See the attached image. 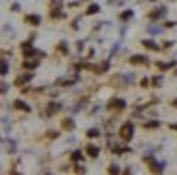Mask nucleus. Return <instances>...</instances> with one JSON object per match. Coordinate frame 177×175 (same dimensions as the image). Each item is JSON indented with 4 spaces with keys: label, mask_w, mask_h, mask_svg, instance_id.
<instances>
[{
    "label": "nucleus",
    "mask_w": 177,
    "mask_h": 175,
    "mask_svg": "<svg viewBox=\"0 0 177 175\" xmlns=\"http://www.w3.org/2000/svg\"><path fill=\"white\" fill-rule=\"evenodd\" d=\"M23 67H25V69H36V67H38V59L25 61V63H23Z\"/></svg>",
    "instance_id": "10"
},
{
    "label": "nucleus",
    "mask_w": 177,
    "mask_h": 175,
    "mask_svg": "<svg viewBox=\"0 0 177 175\" xmlns=\"http://www.w3.org/2000/svg\"><path fill=\"white\" fill-rule=\"evenodd\" d=\"M147 164H149V168H150V171H152L154 175H162L164 171V164H160V162H156L154 158H147Z\"/></svg>",
    "instance_id": "2"
},
{
    "label": "nucleus",
    "mask_w": 177,
    "mask_h": 175,
    "mask_svg": "<svg viewBox=\"0 0 177 175\" xmlns=\"http://www.w3.org/2000/svg\"><path fill=\"white\" fill-rule=\"evenodd\" d=\"M2 74H8V63H6V61L2 63Z\"/></svg>",
    "instance_id": "18"
},
{
    "label": "nucleus",
    "mask_w": 177,
    "mask_h": 175,
    "mask_svg": "<svg viewBox=\"0 0 177 175\" xmlns=\"http://www.w3.org/2000/svg\"><path fill=\"white\" fill-rule=\"evenodd\" d=\"M15 107H17V109H21V110H30V107L27 105V103H25V101H21V99H17V101H15Z\"/></svg>",
    "instance_id": "8"
},
{
    "label": "nucleus",
    "mask_w": 177,
    "mask_h": 175,
    "mask_svg": "<svg viewBox=\"0 0 177 175\" xmlns=\"http://www.w3.org/2000/svg\"><path fill=\"white\" fill-rule=\"evenodd\" d=\"M120 137L124 139V141H129L132 139V135H133V124L132 122H126V124H122V128H120Z\"/></svg>",
    "instance_id": "1"
},
{
    "label": "nucleus",
    "mask_w": 177,
    "mask_h": 175,
    "mask_svg": "<svg viewBox=\"0 0 177 175\" xmlns=\"http://www.w3.org/2000/svg\"><path fill=\"white\" fill-rule=\"evenodd\" d=\"M143 46H145V48H149V50H154V51L160 50V46L156 44L154 40H143Z\"/></svg>",
    "instance_id": "4"
},
{
    "label": "nucleus",
    "mask_w": 177,
    "mask_h": 175,
    "mask_svg": "<svg viewBox=\"0 0 177 175\" xmlns=\"http://www.w3.org/2000/svg\"><path fill=\"white\" fill-rule=\"evenodd\" d=\"M97 12H99V6H97V4H90V6H88V10H86L88 15H93V13H97Z\"/></svg>",
    "instance_id": "11"
},
{
    "label": "nucleus",
    "mask_w": 177,
    "mask_h": 175,
    "mask_svg": "<svg viewBox=\"0 0 177 175\" xmlns=\"http://www.w3.org/2000/svg\"><path fill=\"white\" fill-rule=\"evenodd\" d=\"M109 173H111V175H118V173H120V169H118L116 166H111V168H109Z\"/></svg>",
    "instance_id": "16"
},
{
    "label": "nucleus",
    "mask_w": 177,
    "mask_h": 175,
    "mask_svg": "<svg viewBox=\"0 0 177 175\" xmlns=\"http://www.w3.org/2000/svg\"><path fill=\"white\" fill-rule=\"evenodd\" d=\"M132 15H133V12H132V10H126V12L122 13V19H129Z\"/></svg>",
    "instance_id": "17"
},
{
    "label": "nucleus",
    "mask_w": 177,
    "mask_h": 175,
    "mask_svg": "<svg viewBox=\"0 0 177 175\" xmlns=\"http://www.w3.org/2000/svg\"><path fill=\"white\" fill-rule=\"evenodd\" d=\"M129 61H132V63H147V57H145V55H132Z\"/></svg>",
    "instance_id": "7"
},
{
    "label": "nucleus",
    "mask_w": 177,
    "mask_h": 175,
    "mask_svg": "<svg viewBox=\"0 0 177 175\" xmlns=\"http://www.w3.org/2000/svg\"><path fill=\"white\" fill-rule=\"evenodd\" d=\"M164 12H166V10H164V8H160V10H154V12H152V13H150V17H152V19H158V17H160V15H164Z\"/></svg>",
    "instance_id": "13"
},
{
    "label": "nucleus",
    "mask_w": 177,
    "mask_h": 175,
    "mask_svg": "<svg viewBox=\"0 0 177 175\" xmlns=\"http://www.w3.org/2000/svg\"><path fill=\"white\" fill-rule=\"evenodd\" d=\"M86 152H88V154H90V156H91V158H95V156H97V154H99V148H97L95 145H88V147H86Z\"/></svg>",
    "instance_id": "5"
},
{
    "label": "nucleus",
    "mask_w": 177,
    "mask_h": 175,
    "mask_svg": "<svg viewBox=\"0 0 177 175\" xmlns=\"http://www.w3.org/2000/svg\"><path fill=\"white\" fill-rule=\"evenodd\" d=\"M63 128H65V130H72V128H74V122H72V120H65Z\"/></svg>",
    "instance_id": "14"
},
{
    "label": "nucleus",
    "mask_w": 177,
    "mask_h": 175,
    "mask_svg": "<svg viewBox=\"0 0 177 175\" xmlns=\"http://www.w3.org/2000/svg\"><path fill=\"white\" fill-rule=\"evenodd\" d=\"M158 126V122H149V124H145V128H156Z\"/></svg>",
    "instance_id": "19"
},
{
    "label": "nucleus",
    "mask_w": 177,
    "mask_h": 175,
    "mask_svg": "<svg viewBox=\"0 0 177 175\" xmlns=\"http://www.w3.org/2000/svg\"><path fill=\"white\" fill-rule=\"evenodd\" d=\"M25 21L30 23V25H40V17H38V15H27Z\"/></svg>",
    "instance_id": "6"
},
{
    "label": "nucleus",
    "mask_w": 177,
    "mask_h": 175,
    "mask_svg": "<svg viewBox=\"0 0 177 175\" xmlns=\"http://www.w3.org/2000/svg\"><path fill=\"white\" fill-rule=\"evenodd\" d=\"M80 158H82L80 152H74V154H72V160H80Z\"/></svg>",
    "instance_id": "20"
},
{
    "label": "nucleus",
    "mask_w": 177,
    "mask_h": 175,
    "mask_svg": "<svg viewBox=\"0 0 177 175\" xmlns=\"http://www.w3.org/2000/svg\"><path fill=\"white\" fill-rule=\"evenodd\" d=\"M150 33L156 34V33H160V29H158V27H150Z\"/></svg>",
    "instance_id": "21"
},
{
    "label": "nucleus",
    "mask_w": 177,
    "mask_h": 175,
    "mask_svg": "<svg viewBox=\"0 0 177 175\" xmlns=\"http://www.w3.org/2000/svg\"><path fill=\"white\" fill-rule=\"evenodd\" d=\"M86 135H88V137H97V135H99V131H97L95 128H93V130H88Z\"/></svg>",
    "instance_id": "15"
},
{
    "label": "nucleus",
    "mask_w": 177,
    "mask_h": 175,
    "mask_svg": "<svg viewBox=\"0 0 177 175\" xmlns=\"http://www.w3.org/2000/svg\"><path fill=\"white\" fill-rule=\"evenodd\" d=\"M59 109H61V105H59V103H50V107H48V114L51 116L54 112H57Z\"/></svg>",
    "instance_id": "9"
},
{
    "label": "nucleus",
    "mask_w": 177,
    "mask_h": 175,
    "mask_svg": "<svg viewBox=\"0 0 177 175\" xmlns=\"http://www.w3.org/2000/svg\"><path fill=\"white\" fill-rule=\"evenodd\" d=\"M30 78H33V74H25V76H21V78H17V80H15V84H17V86H21V84H25V82H29Z\"/></svg>",
    "instance_id": "12"
},
{
    "label": "nucleus",
    "mask_w": 177,
    "mask_h": 175,
    "mask_svg": "<svg viewBox=\"0 0 177 175\" xmlns=\"http://www.w3.org/2000/svg\"><path fill=\"white\" fill-rule=\"evenodd\" d=\"M109 107H111V109H118V110H120V109H124V107H126V103H124L122 99H112Z\"/></svg>",
    "instance_id": "3"
}]
</instances>
